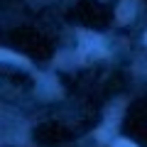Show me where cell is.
I'll return each mask as SVG.
<instances>
[{
  "label": "cell",
  "instance_id": "obj_1",
  "mask_svg": "<svg viewBox=\"0 0 147 147\" xmlns=\"http://www.w3.org/2000/svg\"><path fill=\"white\" fill-rule=\"evenodd\" d=\"M79 39H81V44H84V49L86 52H93V54H98V57H103V49H100V44H103V39H100L98 34H93V32H86V30H81L79 32Z\"/></svg>",
  "mask_w": 147,
  "mask_h": 147
},
{
  "label": "cell",
  "instance_id": "obj_2",
  "mask_svg": "<svg viewBox=\"0 0 147 147\" xmlns=\"http://www.w3.org/2000/svg\"><path fill=\"white\" fill-rule=\"evenodd\" d=\"M132 15H135V0H123L120 5H118V10H115V20L120 25H125V22L132 20Z\"/></svg>",
  "mask_w": 147,
  "mask_h": 147
},
{
  "label": "cell",
  "instance_id": "obj_3",
  "mask_svg": "<svg viewBox=\"0 0 147 147\" xmlns=\"http://www.w3.org/2000/svg\"><path fill=\"white\" fill-rule=\"evenodd\" d=\"M0 59H3V61H10V64H17V66H27V59L17 57V54L10 52V49H3V52H0Z\"/></svg>",
  "mask_w": 147,
  "mask_h": 147
},
{
  "label": "cell",
  "instance_id": "obj_4",
  "mask_svg": "<svg viewBox=\"0 0 147 147\" xmlns=\"http://www.w3.org/2000/svg\"><path fill=\"white\" fill-rule=\"evenodd\" d=\"M110 130H113V127H108V125L98 127V130H96V137H98L100 142H108V140H110Z\"/></svg>",
  "mask_w": 147,
  "mask_h": 147
},
{
  "label": "cell",
  "instance_id": "obj_5",
  "mask_svg": "<svg viewBox=\"0 0 147 147\" xmlns=\"http://www.w3.org/2000/svg\"><path fill=\"white\" fill-rule=\"evenodd\" d=\"M113 147H137V145L127 137H118V140H113Z\"/></svg>",
  "mask_w": 147,
  "mask_h": 147
},
{
  "label": "cell",
  "instance_id": "obj_6",
  "mask_svg": "<svg viewBox=\"0 0 147 147\" xmlns=\"http://www.w3.org/2000/svg\"><path fill=\"white\" fill-rule=\"evenodd\" d=\"M145 42H147V32H145Z\"/></svg>",
  "mask_w": 147,
  "mask_h": 147
}]
</instances>
